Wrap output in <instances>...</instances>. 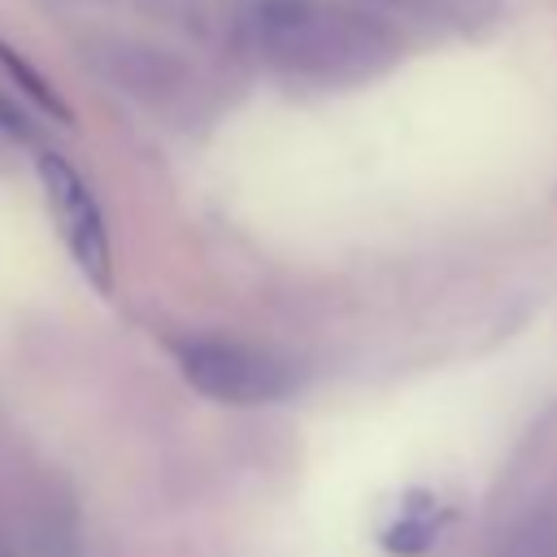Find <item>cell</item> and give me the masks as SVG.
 Returning a JSON list of instances; mask_svg holds the SVG:
<instances>
[{
    "label": "cell",
    "mask_w": 557,
    "mask_h": 557,
    "mask_svg": "<svg viewBox=\"0 0 557 557\" xmlns=\"http://www.w3.org/2000/svg\"><path fill=\"white\" fill-rule=\"evenodd\" d=\"M257 48L287 74L344 83L374 74L392 61V35L344 4L322 0H265L252 17Z\"/></svg>",
    "instance_id": "1"
},
{
    "label": "cell",
    "mask_w": 557,
    "mask_h": 557,
    "mask_svg": "<svg viewBox=\"0 0 557 557\" xmlns=\"http://www.w3.org/2000/svg\"><path fill=\"white\" fill-rule=\"evenodd\" d=\"M178 370L200 396L222 405H270L296 387V370L283 357L239 339H187Z\"/></svg>",
    "instance_id": "2"
},
{
    "label": "cell",
    "mask_w": 557,
    "mask_h": 557,
    "mask_svg": "<svg viewBox=\"0 0 557 557\" xmlns=\"http://www.w3.org/2000/svg\"><path fill=\"white\" fill-rule=\"evenodd\" d=\"M35 170H39V187L48 196L52 222H57L70 257L78 261V270L96 287L109 292V283H113V248H109V226H104V213H100L91 187L83 183V174L61 152H39Z\"/></svg>",
    "instance_id": "3"
},
{
    "label": "cell",
    "mask_w": 557,
    "mask_h": 557,
    "mask_svg": "<svg viewBox=\"0 0 557 557\" xmlns=\"http://www.w3.org/2000/svg\"><path fill=\"white\" fill-rule=\"evenodd\" d=\"M435 531H440V509L435 505H405L400 518L383 531V548L400 553V557H413V553L431 548Z\"/></svg>",
    "instance_id": "4"
},
{
    "label": "cell",
    "mask_w": 557,
    "mask_h": 557,
    "mask_svg": "<svg viewBox=\"0 0 557 557\" xmlns=\"http://www.w3.org/2000/svg\"><path fill=\"white\" fill-rule=\"evenodd\" d=\"M0 65H4V74L17 83V91H22L30 104H39L44 113H52L57 122H70V117H74V113H70V104H65V100H61V96L48 87V78H44L35 65H26V61H22V57H17L9 44H0Z\"/></svg>",
    "instance_id": "5"
},
{
    "label": "cell",
    "mask_w": 557,
    "mask_h": 557,
    "mask_svg": "<svg viewBox=\"0 0 557 557\" xmlns=\"http://www.w3.org/2000/svg\"><path fill=\"white\" fill-rule=\"evenodd\" d=\"M0 131H4V135H13V139H26V135H30L26 113H22L13 100H4V96H0Z\"/></svg>",
    "instance_id": "6"
}]
</instances>
